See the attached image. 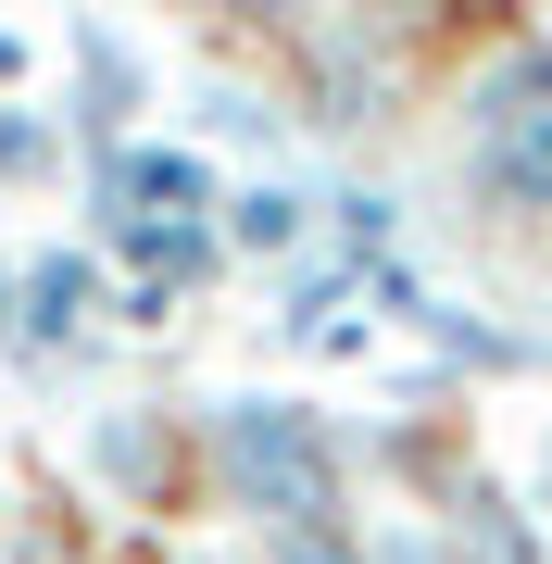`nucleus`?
I'll use <instances>...</instances> for the list:
<instances>
[{
  "label": "nucleus",
  "mask_w": 552,
  "mask_h": 564,
  "mask_svg": "<svg viewBox=\"0 0 552 564\" xmlns=\"http://www.w3.org/2000/svg\"><path fill=\"white\" fill-rule=\"evenodd\" d=\"M202 464L214 489L239 502L251 527H302V514H339L351 464H339V426L314 402H277V389H239V402H214L202 426Z\"/></svg>",
  "instance_id": "nucleus-1"
},
{
  "label": "nucleus",
  "mask_w": 552,
  "mask_h": 564,
  "mask_svg": "<svg viewBox=\"0 0 552 564\" xmlns=\"http://www.w3.org/2000/svg\"><path fill=\"white\" fill-rule=\"evenodd\" d=\"M465 176L502 214H552V39H515L465 88Z\"/></svg>",
  "instance_id": "nucleus-2"
},
{
  "label": "nucleus",
  "mask_w": 552,
  "mask_h": 564,
  "mask_svg": "<svg viewBox=\"0 0 552 564\" xmlns=\"http://www.w3.org/2000/svg\"><path fill=\"white\" fill-rule=\"evenodd\" d=\"M139 214H176V226L226 214L202 139H126V151H88V226L113 239V226H139Z\"/></svg>",
  "instance_id": "nucleus-3"
},
{
  "label": "nucleus",
  "mask_w": 552,
  "mask_h": 564,
  "mask_svg": "<svg viewBox=\"0 0 552 564\" xmlns=\"http://www.w3.org/2000/svg\"><path fill=\"white\" fill-rule=\"evenodd\" d=\"M176 477H188V426H176L164 402H113V414H88V489H113L126 514H151Z\"/></svg>",
  "instance_id": "nucleus-4"
},
{
  "label": "nucleus",
  "mask_w": 552,
  "mask_h": 564,
  "mask_svg": "<svg viewBox=\"0 0 552 564\" xmlns=\"http://www.w3.org/2000/svg\"><path fill=\"white\" fill-rule=\"evenodd\" d=\"M139 101H151L139 39H126V25H76V139H88V151H126Z\"/></svg>",
  "instance_id": "nucleus-5"
},
{
  "label": "nucleus",
  "mask_w": 552,
  "mask_h": 564,
  "mask_svg": "<svg viewBox=\"0 0 552 564\" xmlns=\"http://www.w3.org/2000/svg\"><path fill=\"white\" fill-rule=\"evenodd\" d=\"M88 314H101V263H88V251H39L13 276V339L25 351H76Z\"/></svg>",
  "instance_id": "nucleus-6"
},
{
  "label": "nucleus",
  "mask_w": 552,
  "mask_h": 564,
  "mask_svg": "<svg viewBox=\"0 0 552 564\" xmlns=\"http://www.w3.org/2000/svg\"><path fill=\"white\" fill-rule=\"evenodd\" d=\"M314 188H289V176H251V188H226V251H314Z\"/></svg>",
  "instance_id": "nucleus-7"
},
{
  "label": "nucleus",
  "mask_w": 552,
  "mask_h": 564,
  "mask_svg": "<svg viewBox=\"0 0 552 564\" xmlns=\"http://www.w3.org/2000/svg\"><path fill=\"white\" fill-rule=\"evenodd\" d=\"M264 564H377V540L351 514H302V527H264Z\"/></svg>",
  "instance_id": "nucleus-8"
},
{
  "label": "nucleus",
  "mask_w": 552,
  "mask_h": 564,
  "mask_svg": "<svg viewBox=\"0 0 552 564\" xmlns=\"http://www.w3.org/2000/svg\"><path fill=\"white\" fill-rule=\"evenodd\" d=\"M327 214H339V251L351 263H389V239H402V202H389V188H339Z\"/></svg>",
  "instance_id": "nucleus-9"
},
{
  "label": "nucleus",
  "mask_w": 552,
  "mask_h": 564,
  "mask_svg": "<svg viewBox=\"0 0 552 564\" xmlns=\"http://www.w3.org/2000/svg\"><path fill=\"white\" fill-rule=\"evenodd\" d=\"M277 113H289V101H264V88L202 76V126H226V139H277Z\"/></svg>",
  "instance_id": "nucleus-10"
},
{
  "label": "nucleus",
  "mask_w": 552,
  "mask_h": 564,
  "mask_svg": "<svg viewBox=\"0 0 552 564\" xmlns=\"http://www.w3.org/2000/svg\"><path fill=\"white\" fill-rule=\"evenodd\" d=\"M51 163H63V139H51L39 113H0V176L25 188V176H51Z\"/></svg>",
  "instance_id": "nucleus-11"
},
{
  "label": "nucleus",
  "mask_w": 552,
  "mask_h": 564,
  "mask_svg": "<svg viewBox=\"0 0 552 564\" xmlns=\"http://www.w3.org/2000/svg\"><path fill=\"white\" fill-rule=\"evenodd\" d=\"M528 514H552V426L528 440Z\"/></svg>",
  "instance_id": "nucleus-12"
},
{
  "label": "nucleus",
  "mask_w": 552,
  "mask_h": 564,
  "mask_svg": "<svg viewBox=\"0 0 552 564\" xmlns=\"http://www.w3.org/2000/svg\"><path fill=\"white\" fill-rule=\"evenodd\" d=\"M0 339H13V263H0Z\"/></svg>",
  "instance_id": "nucleus-13"
}]
</instances>
